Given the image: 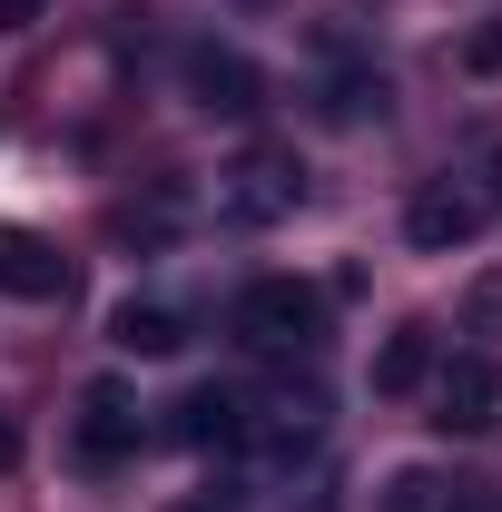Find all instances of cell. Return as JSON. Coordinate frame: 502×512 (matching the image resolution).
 I'll use <instances>...</instances> for the list:
<instances>
[{"instance_id": "1", "label": "cell", "mask_w": 502, "mask_h": 512, "mask_svg": "<svg viewBox=\"0 0 502 512\" xmlns=\"http://www.w3.org/2000/svg\"><path fill=\"white\" fill-rule=\"evenodd\" d=\"M237 335H247L256 355H315L325 345V296H315L306 276H256L247 296H237Z\"/></svg>"}, {"instance_id": "2", "label": "cell", "mask_w": 502, "mask_h": 512, "mask_svg": "<svg viewBox=\"0 0 502 512\" xmlns=\"http://www.w3.org/2000/svg\"><path fill=\"white\" fill-rule=\"evenodd\" d=\"M296 197H306V168L276 158V148H256V158H237V168L217 178V217H227V227H266V217H286Z\"/></svg>"}, {"instance_id": "3", "label": "cell", "mask_w": 502, "mask_h": 512, "mask_svg": "<svg viewBox=\"0 0 502 512\" xmlns=\"http://www.w3.org/2000/svg\"><path fill=\"white\" fill-rule=\"evenodd\" d=\"M178 79H188V99L207 109V119H256V99H266L256 60H247V50H227V40H188Z\"/></svg>"}, {"instance_id": "4", "label": "cell", "mask_w": 502, "mask_h": 512, "mask_svg": "<svg viewBox=\"0 0 502 512\" xmlns=\"http://www.w3.org/2000/svg\"><path fill=\"white\" fill-rule=\"evenodd\" d=\"M434 424L443 434H493L502 424V355H453V365H434Z\"/></svg>"}, {"instance_id": "5", "label": "cell", "mask_w": 502, "mask_h": 512, "mask_svg": "<svg viewBox=\"0 0 502 512\" xmlns=\"http://www.w3.org/2000/svg\"><path fill=\"white\" fill-rule=\"evenodd\" d=\"M483 217H493V197L483 188H463V178H434V188L404 207V237L424 256H443V247H463V237H483Z\"/></svg>"}, {"instance_id": "6", "label": "cell", "mask_w": 502, "mask_h": 512, "mask_svg": "<svg viewBox=\"0 0 502 512\" xmlns=\"http://www.w3.org/2000/svg\"><path fill=\"white\" fill-rule=\"evenodd\" d=\"M0 296H30V306L69 296V256L50 237H30V227H0Z\"/></svg>"}, {"instance_id": "7", "label": "cell", "mask_w": 502, "mask_h": 512, "mask_svg": "<svg viewBox=\"0 0 502 512\" xmlns=\"http://www.w3.org/2000/svg\"><path fill=\"white\" fill-rule=\"evenodd\" d=\"M79 453H89V463H128V453H138V404H128V384H89V394H79Z\"/></svg>"}, {"instance_id": "8", "label": "cell", "mask_w": 502, "mask_h": 512, "mask_svg": "<svg viewBox=\"0 0 502 512\" xmlns=\"http://www.w3.org/2000/svg\"><path fill=\"white\" fill-rule=\"evenodd\" d=\"M109 345H119V355H178V345H188V316L158 306V296H128L119 316H109Z\"/></svg>"}, {"instance_id": "9", "label": "cell", "mask_w": 502, "mask_h": 512, "mask_svg": "<svg viewBox=\"0 0 502 512\" xmlns=\"http://www.w3.org/2000/svg\"><path fill=\"white\" fill-rule=\"evenodd\" d=\"M168 434H178V444H237V434H247V394H237V384H197Z\"/></svg>"}, {"instance_id": "10", "label": "cell", "mask_w": 502, "mask_h": 512, "mask_svg": "<svg viewBox=\"0 0 502 512\" xmlns=\"http://www.w3.org/2000/svg\"><path fill=\"white\" fill-rule=\"evenodd\" d=\"M424 375H434V325H394L375 355V394H414Z\"/></svg>"}, {"instance_id": "11", "label": "cell", "mask_w": 502, "mask_h": 512, "mask_svg": "<svg viewBox=\"0 0 502 512\" xmlns=\"http://www.w3.org/2000/svg\"><path fill=\"white\" fill-rule=\"evenodd\" d=\"M443 512H502V493H493V483H453V503H443Z\"/></svg>"}, {"instance_id": "12", "label": "cell", "mask_w": 502, "mask_h": 512, "mask_svg": "<svg viewBox=\"0 0 502 512\" xmlns=\"http://www.w3.org/2000/svg\"><path fill=\"white\" fill-rule=\"evenodd\" d=\"M463 60H473V69H502V30H473V40H463Z\"/></svg>"}, {"instance_id": "13", "label": "cell", "mask_w": 502, "mask_h": 512, "mask_svg": "<svg viewBox=\"0 0 502 512\" xmlns=\"http://www.w3.org/2000/svg\"><path fill=\"white\" fill-rule=\"evenodd\" d=\"M40 20V0H0V30H30Z\"/></svg>"}, {"instance_id": "14", "label": "cell", "mask_w": 502, "mask_h": 512, "mask_svg": "<svg viewBox=\"0 0 502 512\" xmlns=\"http://www.w3.org/2000/svg\"><path fill=\"white\" fill-rule=\"evenodd\" d=\"M20 463V424H10V404H0V473Z\"/></svg>"}, {"instance_id": "15", "label": "cell", "mask_w": 502, "mask_h": 512, "mask_svg": "<svg viewBox=\"0 0 502 512\" xmlns=\"http://www.w3.org/2000/svg\"><path fill=\"white\" fill-rule=\"evenodd\" d=\"M493 197H502V148H493Z\"/></svg>"}]
</instances>
